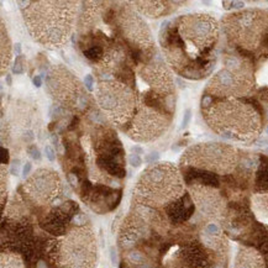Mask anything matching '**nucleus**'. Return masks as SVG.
<instances>
[{"mask_svg": "<svg viewBox=\"0 0 268 268\" xmlns=\"http://www.w3.org/2000/svg\"><path fill=\"white\" fill-rule=\"evenodd\" d=\"M218 37L219 26L214 18L193 14L163 27L161 43L171 64L184 77L197 79L211 71Z\"/></svg>", "mask_w": 268, "mask_h": 268, "instance_id": "1", "label": "nucleus"}, {"mask_svg": "<svg viewBox=\"0 0 268 268\" xmlns=\"http://www.w3.org/2000/svg\"><path fill=\"white\" fill-rule=\"evenodd\" d=\"M203 114L209 126L220 136L235 141H251L261 132V113L253 104L240 99L219 103L203 100Z\"/></svg>", "mask_w": 268, "mask_h": 268, "instance_id": "2", "label": "nucleus"}, {"mask_svg": "<svg viewBox=\"0 0 268 268\" xmlns=\"http://www.w3.org/2000/svg\"><path fill=\"white\" fill-rule=\"evenodd\" d=\"M76 1H30L22 9L32 37L48 47H62L72 31Z\"/></svg>", "mask_w": 268, "mask_h": 268, "instance_id": "3", "label": "nucleus"}, {"mask_svg": "<svg viewBox=\"0 0 268 268\" xmlns=\"http://www.w3.org/2000/svg\"><path fill=\"white\" fill-rule=\"evenodd\" d=\"M95 95L100 109L114 124L125 125L134 118L136 97L127 84L105 81L97 87Z\"/></svg>", "mask_w": 268, "mask_h": 268, "instance_id": "4", "label": "nucleus"}, {"mask_svg": "<svg viewBox=\"0 0 268 268\" xmlns=\"http://www.w3.org/2000/svg\"><path fill=\"white\" fill-rule=\"evenodd\" d=\"M181 189L179 173L171 163L148 167L137 183V190L152 202H168L176 198Z\"/></svg>", "mask_w": 268, "mask_h": 268, "instance_id": "5", "label": "nucleus"}, {"mask_svg": "<svg viewBox=\"0 0 268 268\" xmlns=\"http://www.w3.org/2000/svg\"><path fill=\"white\" fill-rule=\"evenodd\" d=\"M239 161L237 150L223 144H200L190 147L183 155L182 163L216 171L230 172Z\"/></svg>", "mask_w": 268, "mask_h": 268, "instance_id": "6", "label": "nucleus"}, {"mask_svg": "<svg viewBox=\"0 0 268 268\" xmlns=\"http://www.w3.org/2000/svg\"><path fill=\"white\" fill-rule=\"evenodd\" d=\"M47 87L53 99L61 106L69 109H84L88 102V94L81 82L69 71L62 67L53 68L48 76Z\"/></svg>", "mask_w": 268, "mask_h": 268, "instance_id": "7", "label": "nucleus"}, {"mask_svg": "<svg viewBox=\"0 0 268 268\" xmlns=\"http://www.w3.org/2000/svg\"><path fill=\"white\" fill-rule=\"evenodd\" d=\"M168 125L169 119L165 113H160L157 109L141 105L132 118L127 135L137 142L152 141L162 136Z\"/></svg>", "mask_w": 268, "mask_h": 268, "instance_id": "8", "label": "nucleus"}, {"mask_svg": "<svg viewBox=\"0 0 268 268\" xmlns=\"http://www.w3.org/2000/svg\"><path fill=\"white\" fill-rule=\"evenodd\" d=\"M63 265L67 268H92L94 261V241L90 231L74 230L63 244Z\"/></svg>", "mask_w": 268, "mask_h": 268, "instance_id": "9", "label": "nucleus"}, {"mask_svg": "<svg viewBox=\"0 0 268 268\" xmlns=\"http://www.w3.org/2000/svg\"><path fill=\"white\" fill-rule=\"evenodd\" d=\"M118 16L119 27L125 39L137 51L148 52L152 48V37L146 22L130 8H123Z\"/></svg>", "mask_w": 268, "mask_h": 268, "instance_id": "10", "label": "nucleus"}, {"mask_svg": "<svg viewBox=\"0 0 268 268\" xmlns=\"http://www.w3.org/2000/svg\"><path fill=\"white\" fill-rule=\"evenodd\" d=\"M25 188L37 202L45 203L53 199L60 190V178L57 172L47 168H41L34 173L27 181Z\"/></svg>", "mask_w": 268, "mask_h": 268, "instance_id": "11", "label": "nucleus"}, {"mask_svg": "<svg viewBox=\"0 0 268 268\" xmlns=\"http://www.w3.org/2000/svg\"><path fill=\"white\" fill-rule=\"evenodd\" d=\"M136 5V8L145 15L150 18H160L163 14L168 13L169 6H167L171 3H165V1H136L132 3Z\"/></svg>", "mask_w": 268, "mask_h": 268, "instance_id": "12", "label": "nucleus"}, {"mask_svg": "<svg viewBox=\"0 0 268 268\" xmlns=\"http://www.w3.org/2000/svg\"><path fill=\"white\" fill-rule=\"evenodd\" d=\"M129 163L132 166V167H140L141 163H142V160L140 157V155L137 153H131L129 156Z\"/></svg>", "mask_w": 268, "mask_h": 268, "instance_id": "13", "label": "nucleus"}, {"mask_svg": "<svg viewBox=\"0 0 268 268\" xmlns=\"http://www.w3.org/2000/svg\"><path fill=\"white\" fill-rule=\"evenodd\" d=\"M14 73L16 74H22L24 73V66H22V57L19 56L16 58V62H15V66H14Z\"/></svg>", "mask_w": 268, "mask_h": 268, "instance_id": "14", "label": "nucleus"}, {"mask_svg": "<svg viewBox=\"0 0 268 268\" xmlns=\"http://www.w3.org/2000/svg\"><path fill=\"white\" fill-rule=\"evenodd\" d=\"M27 152L30 153V156H31L34 160H41V153H40V151H39V148H37L36 146H31V147L27 150Z\"/></svg>", "mask_w": 268, "mask_h": 268, "instance_id": "15", "label": "nucleus"}, {"mask_svg": "<svg viewBox=\"0 0 268 268\" xmlns=\"http://www.w3.org/2000/svg\"><path fill=\"white\" fill-rule=\"evenodd\" d=\"M19 172H20V161H19V160H15V161H13V163H11L10 173H11L13 176H18Z\"/></svg>", "mask_w": 268, "mask_h": 268, "instance_id": "16", "label": "nucleus"}, {"mask_svg": "<svg viewBox=\"0 0 268 268\" xmlns=\"http://www.w3.org/2000/svg\"><path fill=\"white\" fill-rule=\"evenodd\" d=\"M45 153H46L47 158H48L51 162H53V161L56 160V153H55V151H53V148H52L51 146H46V147H45Z\"/></svg>", "mask_w": 268, "mask_h": 268, "instance_id": "17", "label": "nucleus"}, {"mask_svg": "<svg viewBox=\"0 0 268 268\" xmlns=\"http://www.w3.org/2000/svg\"><path fill=\"white\" fill-rule=\"evenodd\" d=\"M31 168H32V165L30 163V162H26L25 165H24V168H22V176L26 178L29 174H30V172H31Z\"/></svg>", "mask_w": 268, "mask_h": 268, "instance_id": "18", "label": "nucleus"}, {"mask_svg": "<svg viewBox=\"0 0 268 268\" xmlns=\"http://www.w3.org/2000/svg\"><path fill=\"white\" fill-rule=\"evenodd\" d=\"M85 87L88 90H93V77L90 74L85 77Z\"/></svg>", "mask_w": 268, "mask_h": 268, "instance_id": "19", "label": "nucleus"}, {"mask_svg": "<svg viewBox=\"0 0 268 268\" xmlns=\"http://www.w3.org/2000/svg\"><path fill=\"white\" fill-rule=\"evenodd\" d=\"M68 179H69V182H71V184L72 186H77L78 184V179H77V177H76V174H73V173H69V176H68Z\"/></svg>", "mask_w": 268, "mask_h": 268, "instance_id": "20", "label": "nucleus"}, {"mask_svg": "<svg viewBox=\"0 0 268 268\" xmlns=\"http://www.w3.org/2000/svg\"><path fill=\"white\" fill-rule=\"evenodd\" d=\"M189 119H190V110H187L186 115H184V118H183V123H182V126H183V127L188 125V123H189Z\"/></svg>", "mask_w": 268, "mask_h": 268, "instance_id": "21", "label": "nucleus"}, {"mask_svg": "<svg viewBox=\"0 0 268 268\" xmlns=\"http://www.w3.org/2000/svg\"><path fill=\"white\" fill-rule=\"evenodd\" d=\"M110 256H111V262L115 265V262H116V253H115V248L111 247L110 250Z\"/></svg>", "mask_w": 268, "mask_h": 268, "instance_id": "22", "label": "nucleus"}, {"mask_svg": "<svg viewBox=\"0 0 268 268\" xmlns=\"http://www.w3.org/2000/svg\"><path fill=\"white\" fill-rule=\"evenodd\" d=\"M158 158V155L157 153H151L148 157H147V162H153V161H156Z\"/></svg>", "mask_w": 268, "mask_h": 268, "instance_id": "23", "label": "nucleus"}, {"mask_svg": "<svg viewBox=\"0 0 268 268\" xmlns=\"http://www.w3.org/2000/svg\"><path fill=\"white\" fill-rule=\"evenodd\" d=\"M34 84H35L36 87H41V77H40V76H36V77L34 78Z\"/></svg>", "mask_w": 268, "mask_h": 268, "instance_id": "24", "label": "nucleus"}, {"mask_svg": "<svg viewBox=\"0 0 268 268\" xmlns=\"http://www.w3.org/2000/svg\"><path fill=\"white\" fill-rule=\"evenodd\" d=\"M6 79H8V84L10 85V84H11V78H10V76H6Z\"/></svg>", "mask_w": 268, "mask_h": 268, "instance_id": "25", "label": "nucleus"}, {"mask_svg": "<svg viewBox=\"0 0 268 268\" xmlns=\"http://www.w3.org/2000/svg\"><path fill=\"white\" fill-rule=\"evenodd\" d=\"M16 52H18V53H20V45H19V43L16 45Z\"/></svg>", "mask_w": 268, "mask_h": 268, "instance_id": "26", "label": "nucleus"}]
</instances>
